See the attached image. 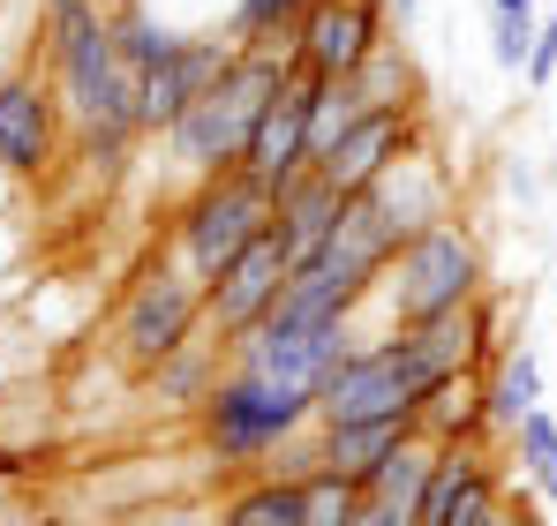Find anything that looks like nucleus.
<instances>
[{"label": "nucleus", "mask_w": 557, "mask_h": 526, "mask_svg": "<svg viewBox=\"0 0 557 526\" xmlns=\"http://www.w3.org/2000/svg\"><path fill=\"white\" fill-rule=\"evenodd\" d=\"M301 504H309V526H355L362 519V504H370V489L362 481H347V474H309L301 481Z\"/></svg>", "instance_id": "nucleus-26"}, {"label": "nucleus", "mask_w": 557, "mask_h": 526, "mask_svg": "<svg viewBox=\"0 0 557 526\" xmlns=\"http://www.w3.org/2000/svg\"><path fill=\"white\" fill-rule=\"evenodd\" d=\"M355 526H414V519H399V512H384V504H362V519Z\"/></svg>", "instance_id": "nucleus-33"}, {"label": "nucleus", "mask_w": 557, "mask_h": 526, "mask_svg": "<svg viewBox=\"0 0 557 526\" xmlns=\"http://www.w3.org/2000/svg\"><path fill=\"white\" fill-rule=\"evenodd\" d=\"M520 84H528V90H550L557 84V15H535V53H528Z\"/></svg>", "instance_id": "nucleus-28"}, {"label": "nucleus", "mask_w": 557, "mask_h": 526, "mask_svg": "<svg viewBox=\"0 0 557 526\" xmlns=\"http://www.w3.org/2000/svg\"><path fill=\"white\" fill-rule=\"evenodd\" d=\"M272 234V188L249 174V166H226V174L188 180V196L174 203V256L211 286L242 249H257Z\"/></svg>", "instance_id": "nucleus-5"}, {"label": "nucleus", "mask_w": 557, "mask_h": 526, "mask_svg": "<svg viewBox=\"0 0 557 526\" xmlns=\"http://www.w3.org/2000/svg\"><path fill=\"white\" fill-rule=\"evenodd\" d=\"M294 76V46L286 38H257V46H234V68L188 105L182 121L159 128V159L182 180L226 174L249 159V136H257V113L272 105V90Z\"/></svg>", "instance_id": "nucleus-1"}, {"label": "nucleus", "mask_w": 557, "mask_h": 526, "mask_svg": "<svg viewBox=\"0 0 557 526\" xmlns=\"http://www.w3.org/2000/svg\"><path fill=\"white\" fill-rule=\"evenodd\" d=\"M414 429V414H384V422H317V451H324V474H347L370 489V474L399 451Z\"/></svg>", "instance_id": "nucleus-17"}, {"label": "nucleus", "mask_w": 557, "mask_h": 526, "mask_svg": "<svg viewBox=\"0 0 557 526\" xmlns=\"http://www.w3.org/2000/svg\"><path fill=\"white\" fill-rule=\"evenodd\" d=\"M505 451H512V466H520V481L543 497V504H557V414H528L512 437H505Z\"/></svg>", "instance_id": "nucleus-23"}, {"label": "nucleus", "mask_w": 557, "mask_h": 526, "mask_svg": "<svg viewBox=\"0 0 557 526\" xmlns=\"http://www.w3.org/2000/svg\"><path fill=\"white\" fill-rule=\"evenodd\" d=\"M339 211H347V196L317 174V166H301V174H286L272 188V234L286 241L294 263H309L317 249H324V234L339 226Z\"/></svg>", "instance_id": "nucleus-15"}, {"label": "nucleus", "mask_w": 557, "mask_h": 526, "mask_svg": "<svg viewBox=\"0 0 557 526\" xmlns=\"http://www.w3.org/2000/svg\"><path fill=\"white\" fill-rule=\"evenodd\" d=\"M392 23H399V38H407V30L422 23V0H392Z\"/></svg>", "instance_id": "nucleus-31"}, {"label": "nucleus", "mask_w": 557, "mask_h": 526, "mask_svg": "<svg viewBox=\"0 0 557 526\" xmlns=\"http://www.w3.org/2000/svg\"><path fill=\"white\" fill-rule=\"evenodd\" d=\"M347 84L362 90V105H414V113L430 105V84H422V61H414V46H407L399 30H392V38L376 46V53L362 61V68H355V76H347Z\"/></svg>", "instance_id": "nucleus-21"}, {"label": "nucleus", "mask_w": 557, "mask_h": 526, "mask_svg": "<svg viewBox=\"0 0 557 526\" xmlns=\"http://www.w3.org/2000/svg\"><path fill=\"white\" fill-rule=\"evenodd\" d=\"M414 429L430 443H490L497 429H490V406H482V376H474V368L445 376V384L414 406Z\"/></svg>", "instance_id": "nucleus-18"}, {"label": "nucleus", "mask_w": 557, "mask_h": 526, "mask_svg": "<svg viewBox=\"0 0 557 526\" xmlns=\"http://www.w3.org/2000/svg\"><path fill=\"white\" fill-rule=\"evenodd\" d=\"M482 406H490V429L512 437L535 406H543V353L535 347H505L482 368Z\"/></svg>", "instance_id": "nucleus-19"}, {"label": "nucleus", "mask_w": 557, "mask_h": 526, "mask_svg": "<svg viewBox=\"0 0 557 526\" xmlns=\"http://www.w3.org/2000/svg\"><path fill=\"white\" fill-rule=\"evenodd\" d=\"M61 8H106V0H38V15H61Z\"/></svg>", "instance_id": "nucleus-34"}, {"label": "nucleus", "mask_w": 557, "mask_h": 526, "mask_svg": "<svg viewBox=\"0 0 557 526\" xmlns=\"http://www.w3.org/2000/svg\"><path fill=\"white\" fill-rule=\"evenodd\" d=\"M528 53H535V15H490V61L505 76H520Z\"/></svg>", "instance_id": "nucleus-27"}, {"label": "nucleus", "mask_w": 557, "mask_h": 526, "mask_svg": "<svg viewBox=\"0 0 557 526\" xmlns=\"http://www.w3.org/2000/svg\"><path fill=\"white\" fill-rule=\"evenodd\" d=\"M188 339H203V278L166 249V256H151L121 286L113 324H106V361H113L128 384H144V376H151L166 353H182Z\"/></svg>", "instance_id": "nucleus-4"}, {"label": "nucleus", "mask_w": 557, "mask_h": 526, "mask_svg": "<svg viewBox=\"0 0 557 526\" xmlns=\"http://www.w3.org/2000/svg\"><path fill=\"white\" fill-rule=\"evenodd\" d=\"M301 429H317V399L294 391V384H278V376L234 368V361H226L219 391L196 406V451H203L226 481L264 474V459H272L278 443H294Z\"/></svg>", "instance_id": "nucleus-2"}, {"label": "nucleus", "mask_w": 557, "mask_h": 526, "mask_svg": "<svg viewBox=\"0 0 557 526\" xmlns=\"http://www.w3.org/2000/svg\"><path fill=\"white\" fill-rule=\"evenodd\" d=\"M69 166V113L46 84V68H8L0 76V180L38 188Z\"/></svg>", "instance_id": "nucleus-6"}, {"label": "nucleus", "mask_w": 557, "mask_h": 526, "mask_svg": "<svg viewBox=\"0 0 557 526\" xmlns=\"http://www.w3.org/2000/svg\"><path fill=\"white\" fill-rule=\"evenodd\" d=\"M309 105H317V76H286V84L272 90V105L257 113V136H249V174L264 180V188H278L286 174H301L309 166Z\"/></svg>", "instance_id": "nucleus-14"}, {"label": "nucleus", "mask_w": 557, "mask_h": 526, "mask_svg": "<svg viewBox=\"0 0 557 526\" xmlns=\"http://www.w3.org/2000/svg\"><path fill=\"white\" fill-rule=\"evenodd\" d=\"M226 68H234V38H226L219 23H211V30H182V38L136 76V121H144V136H159L166 121H182Z\"/></svg>", "instance_id": "nucleus-9"}, {"label": "nucleus", "mask_w": 557, "mask_h": 526, "mask_svg": "<svg viewBox=\"0 0 557 526\" xmlns=\"http://www.w3.org/2000/svg\"><path fill=\"white\" fill-rule=\"evenodd\" d=\"M362 339V324H317V331H249L242 347H234V368H257V376H278V384H294V391H309L317 399V384L355 353Z\"/></svg>", "instance_id": "nucleus-11"}, {"label": "nucleus", "mask_w": 557, "mask_h": 526, "mask_svg": "<svg viewBox=\"0 0 557 526\" xmlns=\"http://www.w3.org/2000/svg\"><path fill=\"white\" fill-rule=\"evenodd\" d=\"M384 38H392V0H317V8L286 30L294 68H301V76H324V84H347Z\"/></svg>", "instance_id": "nucleus-7"}, {"label": "nucleus", "mask_w": 557, "mask_h": 526, "mask_svg": "<svg viewBox=\"0 0 557 526\" xmlns=\"http://www.w3.org/2000/svg\"><path fill=\"white\" fill-rule=\"evenodd\" d=\"M286 278H294V256H286V241H278V234H264L257 249H242V256H234L219 278H211V286H203V331L234 353L278 309Z\"/></svg>", "instance_id": "nucleus-8"}, {"label": "nucleus", "mask_w": 557, "mask_h": 526, "mask_svg": "<svg viewBox=\"0 0 557 526\" xmlns=\"http://www.w3.org/2000/svg\"><path fill=\"white\" fill-rule=\"evenodd\" d=\"M309 8H317V0H234V8L219 15V30H226L234 46H257V38H286Z\"/></svg>", "instance_id": "nucleus-24"}, {"label": "nucleus", "mask_w": 557, "mask_h": 526, "mask_svg": "<svg viewBox=\"0 0 557 526\" xmlns=\"http://www.w3.org/2000/svg\"><path fill=\"white\" fill-rule=\"evenodd\" d=\"M482 293H490V249L453 211V218H437V226L399 241V256H392L384 286H376V309H384V324H437V316L474 309Z\"/></svg>", "instance_id": "nucleus-3"}, {"label": "nucleus", "mask_w": 557, "mask_h": 526, "mask_svg": "<svg viewBox=\"0 0 557 526\" xmlns=\"http://www.w3.org/2000/svg\"><path fill=\"white\" fill-rule=\"evenodd\" d=\"M355 113H362V90H355V84H324V76H317V105H309V166L355 128Z\"/></svg>", "instance_id": "nucleus-25"}, {"label": "nucleus", "mask_w": 557, "mask_h": 526, "mask_svg": "<svg viewBox=\"0 0 557 526\" xmlns=\"http://www.w3.org/2000/svg\"><path fill=\"white\" fill-rule=\"evenodd\" d=\"M550 278H557V271H550Z\"/></svg>", "instance_id": "nucleus-35"}, {"label": "nucleus", "mask_w": 557, "mask_h": 526, "mask_svg": "<svg viewBox=\"0 0 557 526\" xmlns=\"http://www.w3.org/2000/svg\"><path fill=\"white\" fill-rule=\"evenodd\" d=\"M490 15H543V0H482Z\"/></svg>", "instance_id": "nucleus-32"}, {"label": "nucleus", "mask_w": 557, "mask_h": 526, "mask_svg": "<svg viewBox=\"0 0 557 526\" xmlns=\"http://www.w3.org/2000/svg\"><path fill=\"white\" fill-rule=\"evenodd\" d=\"M414 143H422V113H414V105H362L355 128L317 159V174L332 180L339 196H362V188H370L399 151H414Z\"/></svg>", "instance_id": "nucleus-12"}, {"label": "nucleus", "mask_w": 557, "mask_h": 526, "mask_svg": "<svg viewBox=\"0 0 557 526\" xmlns=\"http://www.w3.org/2000/svg\"><path fill=\"white\" fill-rule=\"evenodd\" d=\"M226 361H234V353H226L219 339H211V331H203V339H188L182 353H166V361H159V368L136 384V399H144V406H159V414H188V422H196V406L219 391Z\"/></svg>", "instance_id": "nucleus-16"}, {"label": "nucleus", "mask_w": 557, "mask_h": 526, "mask_svg": "<svg viewBox=\"0 0 557 526\" xmlns=\"http://www.w3.org/2000/svg\"><path fill=\"white\" fill-rule=\"evenodd\" d=\"M474 526H543V504H535V497H520V489L505 481V497H497V512H482Z\"/></svg>", "instance_id": "nucleus-29"}, {"label": "nucleus", "mask_w": 557, "mask_h": 526, "mask_svg": "<svg viewBox=\"0 0 557 526\" xmlns=\"http://www.w3.org/2000/svg\"><path fill=\"white\" fill-rule=\"evenodd\" d=\"M211 526H309L301 481H286V474H242L211 504Z\"/></svg>", "instance_id": "nucleus-20"}, {"label": "nucleus", "mask_w": 557, "mask_h": 526, "mask_svg": "<svg viewBox=\"0 0 557 526\" xmlns=\"http://www.w3.org/2000/svg\"><path fill=\"white\" fill-rule=\"evenodd\" d=\"M362 196H370L376 211L399 226V241L460 211V180H453V159H445L430 136H422L414 151H399V159H392V166H384V174H376Z\"/></svg>", "instance_id": "nucleus-10"}, {"label": "nucleus", "mask_w": 557, "mask_h": 526, "mask_svg": "<svg viewBox=\"0 0 557 526\" xmlns=\"http://www.w3.org/2000/svg\"><path fill=\"white\" fill-rule=\"evenodd\" d=\"M505 180H512V196H520V203H535V174H528V159H520V166H505Z\"/></svg>", "instance_id": "nucleus-30"}, {"label": "nucleus", "mask_w": 557, "mask_h": 526, "mask_svg": "<svg viewBox=\"0 0 557 526\" xmlns=\"http://www.w3.org/2000/svg\"><path fill=\"white\" fill-rule=\"evenodd\" d=\"M437 451L445 443L430 437H407L384 466L370 474V504H384V512H399V519H422V489H430V474H437Z\"/></svg>", "instance_id": "nucleus-22"}, {"label": "nucleus", "mask_w": 557, "mask_h": 526, "mask_svg": "<svg viewBox=\"0 0 557 526\" xmlns=\"http://www.w3.org/2000/svg\"><path fill=\"white\" fill-rule=\"evenodd\" d=\"M505 481L512 474H505V459L490 443H445L437 451V474L422 489V519L414 526H474L482 512H497Z\"/></svg>", "instance_id": "nucleus-13"}]
</instances>
